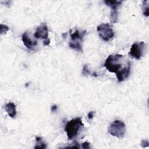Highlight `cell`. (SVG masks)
Returning <instances> with one entry per match:
<instances>
[{
  "label": "cell",
  "instance_id": "12",
  "mask_svg": "<svg viewBox=\"0 0 149 149\" xmlns=\"http://www.w3.org/2000/svg\"><path fill=\"white\" fill-rule=\"evenodd\" d=\"M36 146L34 148H45L47 147L46 144L43 141L41 137L36 136Z\"/></svg>",
  "mask_w": 149,
  "mask_h": 149
},
{
  "label": "cell",
  "instance_id": "11",
  "mask_svg": "<svg viewBox=\"0 0 149 149\" xmlns=\"http://www.w3.org/2000/svg\"><path fill=\"white\" fill-rule=\"evenodd\" d=\"M4 109L10 118H15L16 115V105L13 102H9L6 104V105H5Z\"/></svg>",
  "mask_w": 149,
  "mask_h": 149
},
{
  "label": "cell",
  "instance_id": "15",
  "mask_svg": "<svg viewBox=\"0 0 149 149\" xmlns=\"http://www.w3.org/2000/svg\"><path fill=\"white\" fill-rule=\"evenodd\" d=\"M82 74L83 75H87V74H92L90 71V70L88 68V66L87 65H84V66H83V72H82ZM93 76V74H92Z\"/></svg>",
  "mask_w": 149,
  "mask_h": 149
},
{
  "label": "cell",
  "instance_id": "6",
  "mask_svg": "<svg viewBox=\"0 0 149 149\" xmlns=\"http://www.w3.org/2000/svg\"><path fill=\"white\" fill-rule=\"evenodd\" d=\"M145 47L146 43L144 41L135 42L132 45L128 54L132 58L139 60L144 54Z\"/></svg>",
  "mask_w": 149,
  "mask_h": 149
},
{
  "label": "cell",
  "instance_id": "7",
  "mask_svg": "<svg viewBox=\"0 0 149 149\" xmlns=\"http://www.w3.org/2000/svg\"><path fill=\"white\" fill-rule=\"evenodd\" d=\"M106 5L111 8L110 13V20L111 22L115 23L118 22V8L122 5V1H108L105 0L104 1Z\"/></svg>",
  "mask_w": 149,
  "mask_h": 149
},
{
  "label": "cell",
  "instance_id": "13",
  "mask_svg": "<svg viewBox=\"0 0 149 149\" xmlns=\"http://www.w3.org/2000/svg\"><path fill=\"white\" fill-rule=\"evenodd\" d=\"M148 1H146L143 2V5H142V9H143V13L144 16L146 17L148 16V10H149V8H148Z\"/></svg>",
  "mask_w": 149,
  "mask_h": 149
},
{
  "label": "cell",
  "instance_id": "4",
  "mask_svg": "<svg viewBox=\"0 0 149 149\" xmlns=\"http://www.w3.org/2000/svg\"><path fill=\"white\" fill-rule=\"evenodd\" d=\"M108 132L112 136L123 138L126 133V126L122 121L115 120L109 125Z\"/></svg>",
  "mask_w": 149,
  "mask_h": 149
},
{
  "label": "cell",
  "instance_id": "17",
  "mask_svg": "<svg viewBox=\"0 0 149 149\" xmlns=\"http://www.w3.org/2000/svg\"><path fill=\"white\" fill-rule=\"evenodd\" d=\"M141 146L143 148H145V147H147L149 146V143L148 141L147 140H143L141 141Z\"/></svg>",
  "mask_w": 149,
  "mask_h": 149
},
{
  "label": "cell",
  "instance_id": "20",
  "mask_svg": "<svg viewBox=\"0 0 149 149\" xmlns=\"http://www.w3.org/2000/svg\"><path fill=\"white\" fill-rule=\"evenodd\" d=\"M50 44V39L49 38H47V39H45V40H44V41H43V44H44V45H45V46H47V45H48L49 44Z\"/></svg>",
  "mask_w": 149,
  "mask_h": 149
},
{
  "label": "cell",
  "instance_id": "8",
  "mask_svg": "<svg viewBox=\"0 0 149 149\" xmlns=\"http://www.w3.org/2000/svg\"><path fill=\"white\" fill-rule=\"evenodd\" d=\"M34 36L37 39L45 40L48 38V30L45 23H41V24L36 28Z\"/></svg>",
  "mask_w": 149,
  "mask_h": 149
},
{
  "label": "cell",
  "instance_id": "3",
  "mask_svg": "<svg viewBox=\"0 0 149 149\" xmlns=\"http://www.w3.org/2000/svg\"><path fill=\"white\" fill-rule=\"evenodd\" d=\"M86 30H76L70 34V41L68 44L70 48L78 52H83L82 42L85 35L86 34Z\"/></svg>",
  "mask_w": 149,
  "mask_h": 149
},
{
  "label": "cell",
  "instance_id": "5",
  "mask_svg": "<svg viewBox=\"0 0 149 149\" xmlns=\"http://www.w3.org/2000/svg\"><path fill=\"white\" fill-rule=\"evenodd\" d=\"M97 31L100 38L104 41H108L114 36V31L109 23H102L98 26Z\"/></svg>",
  "mask_w": 149,
  "mask_h": 149
},
{
  "label": "cell",
  "instance_id": "10",
  "mask_svg": "<svg viewBox=\"0 0 149 149\" xmlns=\"http://www.w3.org/2000/svg\"><path fill=\"white\" fill-rule=\"evenodd\" d=\"M130 68H131V62H129L127 66L119 73L116 74L117 80L119 82H121L126 79L130 75Z\"/></svg>",
  "mask_w": 149,
  "mask_h": 149
},
{
  "label": "cell",
  "instance_id": "9",
  "mask_svg": "<svg viewBox=\"0 0 149 149\" xmlns=\"http://www.w3.org/2000/svg\"><path fill=\"white\" fill-rule=\"evenodd\" d=\"M22 40L26 48L30 50H34L36 47L37 45V42L36 41H33L26 31L22 34Z\"/></svg>",
  "mask_w": 149,
  "mask_h": 149
},
{
  "label": "cell",
  "instance_id": "19",
  "mask_svg": "<svg viewBox=\"0 0 149 149\" xmlns=\"http://www.w3.org/2000/svg\"><path fill=\"white\" fill-rule=\"evenodd\" d=\"M95 114V112L94 111H90L88 113V115H87V116H88V118L89 119H91L93 118L94 117V115Z\"/></svg>",
  "mask_w": 149,
  "mask_h": 149
},
{
  "label": "cell",
  "instance_id": "14",
  "mask_svg": "<svg viewBox=\"0 0 149 149\" xmlns=\"http://www.w3.org/2000/svg\"><path fill=\"white\" fill-rule=\"evenodd\" d=\"M9 30V28L4 24H1V28H0V33L1 35L3 34H5L6 33V32Z\"/></svg>",
  "mask_w": 149,
  "mask_h": 149
},
{
  "label": "cell",
  "instance_id": "18",
  "mask_svg": "<svg viewBox=\"0 0 149 149\" xmlns=\"http://www.w3.org/2000/svg\"><path fill=\"white\" fill-rule=\"evenodd\" d=\"M81 147L83 148H85V149L90 148V143H88L87 141H85L81 144Z\"/></svg>",
  "mask_w": 149,
  "mask_h": 149
},
{
  "label": "cell",
  "instance_id": "1",
  "mask_svg": "<svg viewBox=\"0 0 149 149\" xmlns=\"http://www.w3.org/2000/svg\"><path fill=\"white\" fill-rule=\"evenodd\" d=\"M123 58L124 56L121 54L109 55L106 59L104 66L109 72L115 73L116 74H117L120 71H122L130 62L129 61L126 65L122 66L123 65Z\"/></svg>",
  "mask_w": 149,
  "mask_h": 149
},
{
  "label": "cell",
  "instance_id": "21",
  "mask_svg": "<svg viewBox=\"0 0 149 149\" xmlns=\"http://www.w3.org/2000/svg\"><path fill=\"white\" fill-rule=\"evenodd\" d=\"M57 108H58V107H57V106L56 105H52V107H51V111L52 112H55V111H56V110H57Z\"/></svg>",
  "mask_w": 149,
  "mask_h": 149
},
{
  "label": "cell",
  "instance_id": "2",
  "mask_svg": "<svg viewBox=\"0 0 149 149\" xmlns=\"http://www.w3.org/2000/svg\"><path fill=\"white\" fill-rule=\"evenodd\" d=\"M84 127L81 118L80 117L72 119L68 121L65 127L68 140H71L77 136L80 129Z\"/></svg>",
  "mask_w": 149,
  "mask_h": 149
},
{
  "label": "cell",
  "instance_id": "16",
  "mask_svg": "<svg viewBox=\"0 0 149 149\" xmlns=\"http://www.w3.org/2000/svg\"><path fill=\"white\" fill-rule=\"evenodd\" d=\"M64 148H80V146L79 144V143L76 141H73L69 146H65L64 147Z\"/></svg>",
  "mask_w": 149,
  "mask_h": 149
}]
</instances>
